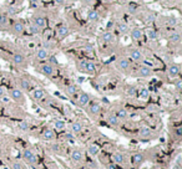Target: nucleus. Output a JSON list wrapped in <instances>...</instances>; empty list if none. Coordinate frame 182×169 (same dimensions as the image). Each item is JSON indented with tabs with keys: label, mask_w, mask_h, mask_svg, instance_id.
<instances>
[{
	"label": "nucleus",
	"mask_w": 182,
	"mask_h": 169,
	"mask_svg": "<svg viewBox=\"0 0 182 169\" xmlns=\"http://www.w3.org/2000/svg\"><path fill=\"white\" fill-rule=\"evenodd\" d=\"M152 75V68L147 65H142L137 68V76L141 77V78H147Z\"/></svg>",
	"instance_id": "39448f33"
},
{
	"label": "nucleus",
	"mask_w": 182,
	"mask_h": 169,
	"mask_svg": "<svg viewBox=\"0 0 182 169\" xmlns=\"http://www.w3.org/2000/svg\"><path fill=\"white\" fill-rule=\"evenodd\" d=\"M152 136H153V133H152L151 128H148V127H141L139 131V137L141 139H151Z\"/></svg>",
	"instance_id": "4468645a"
},
{
	"label": "nucleus",
	"mask_w": 182,
	"mask_h": 169,
	"mask_svg": "<svg viewBox=\"0 0 182 169\" xmlns=\"http://www.w3.org/2000/svg\"><path fill=\"white\" fill-rule=\"evenodd\" d=\"M77 91H79V89H77V86H75V84H70V86L66 87V93L69 96H75L77 93Z\"/></svg>",
	"instance_id": "72a5a7b5"
},
{
	"label": "nucleus",
	"mask_w": 182,
	"mask_h": 169,
	"mask_svg": "<svg viewBox=\"0 0 182 169\" xmlns=\"http://www.w3.org/2000/svg\"><path fill=\"white\" fill-rule=\"evenodd\" d=\"M112 160H114V163L115 164H126V162H127V157H126V154L125 153H122V152H115L114 154H112Z\"/></svg>",
	"instance_id": "6e6552de"
},
{
	"label": "nucleus",
	"mask_w": 182,
	"mask_h": 169,
	"mask_svg": "<svg viewBox=\"0 0 182 169\" xmlns=\"http://www.w3.org/2000/svg\"><path fill=\"white\" fill-rule=\"evenodd\" d=\"M87 112H89L90 116H98L101 112V105L98 103V102H91V103H89Z\"/></svg>",
	"instance_id": "1a4fd4ad"
},
{
	"label": "nucleus",
	"mask_w": 182,
	"mask_h": 169,
	"mask_svg": "<svg viewBox=\"0 0 182 169\" xmlns=\"http://www.w3.org/2000/svg\"><path fill=\"white\" fill-rule=\"evenodd\" d=\"M130 160H131V164H132V165L139 167V165H141L142 163H145L146 155H145V153H142V152H135V153H132Z\"/></svg>",
	"instance_id": "f03ea898"
},
{
	"label": "nucleus",
	"mask_w": 182,
	"mask_h": 169,
	"mask_svg": "<svg viewBox=\"0 0 182 169\" xmlns=\"http://www.w3.org/2000/svg\"><path fill=\"white\" fill-rule=\"evenodd\" d=\"M173 86H175V89H176L177 92H181L182 91V80L181 78H176L173 81Z\"/></svg>",
	"instance_id": "58836bf2"
},
{
	"label": "nucleus",
	"mask_w": 182,
	"mask_h": 169,
	"mask_svg": "<svg viewBox=\"0 0 182 169\" xmlns=\"http://www.w3.org/2000/svg\"><path fill=\"white\" fill-rule=\"evenodd\" d=\"M18 13H19V10H18L16 6H14V5L8 6V14H9V15H15V14H18Z\"/></svg>",
	"instance_id": "79ce46f5"
},
{
	"label": "nucleus",
	"mask_w": 182,
	"mask_h": 169,
	"mask_svg": "<svg viewBox=\"0 0 182 169\" xmlns=\"http://www.w3.org/2000/svg\"><path fill=\"white\" fill-rule=\"evenodd\" d=\"M87 153L91 155V157H96L99 153H100V148L98 144H90L87 147Z\"/></svg>",
	"instance_id": "a878e982"
},
{
	"label": "nucleus",
	"mask_w": 182,
	"mask_h": 169,
	"mask_svg": "<svg viewBox=\"0 0 182 169\" xmlns=\"http://www.w3.org/2000/svg\"><path fill=\"white\" fill-rule=\"evenodd\" d=\"M19 87H20L21 91H30L31 90V83L28 78L21 77V78H19Z\"/></svg>",
	"instance_id": "dca6fc26"
},
{
	"label": "nucleus",
	"mask_w": 182,
	"mask_h": 169,
	"mask_svg": "<svg viewBox=\"0 0 182 169\" xmlns=\"http://www.w3.org/2000/svg\"><path fill=\"white\" fill-rule=\"evenodd\" d=\"M50 149H51L52 152H55V153H60V152H61V145H60V144H51Z\"/></svg>",
	"instance_id": "a18cd8bd"
},
{
	"label": "nucleus",
	"mask_w": 182,
	"mask_h": 169,
	"mask_svg": "<svg viewBox=\"0 0 182 169\" xmlns=\"http://www.w3.org/2000/svg\"><path fill=\"white\" fill-rule=\"evenodd\" d=\"M129 57H130V60H132V61H135V62H139V61L143 60V55H142V52H141L140 50H137V49H132V50H130V52H129Z\"/></svg>",
	"instance_id": "ddd939ff"
},
{
	"label": "nucleus",
	"mask_w": 182,
	"mask_h": 169,
	"mask_svg": "<svg viewBox=\"0 0 182 169\" xmlns=\"http://www.w3.org/2000/svg\"><path fill=\"white\" fill-rule=\"evenodd\" d=\"M29 30H30V32H31V34L36 35V34H39V32H40V30H41V29H39V28H38V26H36L35 24H31V25H30V29H29Z\"/></svg>",
	"instance_id": "c03bdc74"
},
{
	"label": "nucleus",
	"mask_w": 182,
	"mask_h": 169,
	"mask_svg": "<svg viewBox=\"0 0 182 169\" xmlns=\"http://www.w3.org/2000/svg\"><path fill=\"white\" fill-rule=\"evenodd\" d=\"M100 40H101L104 44H111V42L115 41V35H114L112 32H110V31H106V32H104V34L100 36Z\"/></svg>",
	"instance_id": "f3484780"
},
{
	"label": "nucleus",
	"mask_w": 182,
	"mask_h": 169,
	"mask_svg": "<svg viewBox=\"0 0 182 169\" xmlns=\"http://www.w3.org/2000/svg\"><path fill=\"white\" fill-rule=\"evenodd\" d=\"M84 72H86V73H89V75H94V73L96 72V65H95L93 61H86Z\"/></svg>",
	"instance_id": "aec40b11"
},
{
	"label": "nucleus",
	"mask_w": 182,
	"mask_h": 169,
	"mask_svg": "<svg viewBox=\"0 0 182 169\" xmlns=\"http://www.w3.org/2000/svg\"><path fill=\"white\" fill-rule=\"evenodd\" d=\"M115 116L120 119V121H125V119H127V117H129V112L125 110V108H119L117 111H116V113H115Z\"/></svg>",
	"instance_id": "bb28decb"
},
{
	"label": "nucleus",
	"mask_w": 182,
	"mask_h": 169,
	"mask_svg": "<svg viewBox=\"0 0 182 169\" xmlns=\"http://www.w3.org/2000/svg\"><path fill=\"white\" fill-rule=\"evenodd\" d=\"M180 72H181V68H180L178 65L172 63V65H170V66L167 67V75H168L170 78H176V77L180 75Z\"/></svg>",
	"instance_id": "9d476101"
},
{
	"label": "nucleus",
	"mask_w": 182,
	"mask_h": 169,
	"mask_svg": "<svg viewBox=\"0 0 182 169\" xmlns=\"http://www.w3.org/2000/svg\"><path fill=\"white\" fill-rule=\"evenodd\" d=\"M116 67H117L120 71H122V72L129 71V70H130V67H131L130 60H129V58H126V57H120V58L116 61Z\"/></svg>",
	"instance_id": "20e7f679"
},
{
	"label": "nucleus",
	"mask_w": 182,
	"mask_h": 169,
	"mask_svg": "<svg viewBox=\"0 0 182 169\" xmlns=\"http://www.w3.org/2000/svg\"><path fill=\"white\" fill-rule=\"evenodd\" d=\"M41 137H43L44 141L52 142V141L56 138V134H55V131H54V129H51V128H45V129L43 131Z\"/></svg>",
	"instance_id": "f8f14e48"
},
{
	"label": "nucleus",
	"mask_w": 182,
	"mask_h": 169,
	"mask_svg": "<svg viewBox=\"0 0 182 169\" xmlns=\"http://www.w3.org/2000/svg\"><path fill=\"white\" fill-rule=\"evenodd\" d=\"M146 35H147V37L150 40H157V37H158V34H157V31L155 29H147Z\"/></svg>",
	"instance_id": "473e14b6"
},
{
	"label": "nucleus",
	"mask_w": 182,
	"mask_h": 169,
	"mask_svg": "<svg viewBox=\"0 0 182 169\" xmlns=\"http://www.w3.org/2000/svg\"><path fill=\"white\" fill-rule=\"evenodd\" d=\"M33 24H35L39 29H44L46 26V20L43 16H35L34 20H33Z\"/></svg>",
	"instance_id": "b1692460"
},
{
	"label": "nucleus",
	"mask_w": 182,
	"mask_h": 169,
	"mask_svg": "<svg viewBox=\"0 0 182 169\" xmlns=\"http://www.w3.org/2000/svg\"><path fill=\"white\" fill-rule=\"evenodd\" d=\"M82 2L86 4V5H93L95 3V0H82Z\"/></svg>",
	"instance_id": "603ef678"
},
{
	"label": "nucleus",
	"mask_w": 182,
	"mask_h": 169,
	"mask_svg": "<svg viewBox=\"0 0 182 169\" xmlns=\"http://www.w3.org/2000/svg\"><path fill=\"white\" fill-rule=\"evenodd\" d=\"M90 103V96L86 92H81L77 97V106L79 107H86Z\"/></svg>",
	"instance_id": "9b49d317"
},
{
	"label": "nucleus",
	"mask_w": 182,
	"mask_h": 169,
	"mask_svg": "<svg viewBox=\"0 0 182 169\" xmlns=\"http://www.w3.org/2000/svg\"><path fill=\"white\" fill-rule=\"evenodd\" d=\"M85 51H87V52L94 51V45H91V44H87V45H85Z\"/></svg>",
	"instance_id": "8fccbe9b"
},
{
	"label": "nucleus",
	"mask_w": 182,
	"mask_h": 169,
	"mask_svg": "<svg viewBox=\"0 0 182 169\" xmlns=\"http://www.w3.org/2000/svg\"><path fill=\"white\" fill-rule=\"evenodd\" d=\"M156 20V15L153 14V13H147L146 15H145V23L146 24H151V23H153Z\"/></svg>",
	"instance_id": "4c0bfd02"
},
{
	"label": "nucleus",
	"mask_w": 182,
	"mask_h": 169,
	"mask_svg": "<svg viewBox=\"0 0 182 169\" xmlns=\"http://www.w3.org/2000/svg\"><path fill=\"white\" fill-rule=\"evenodd\" d=\"M126 95H127L129 97H135V96L137 95V89H136L135 86H129V87L126 89Z\"/></svg>",
	"instance_id": "c9c22d12"
},
{
	"label": "nucleus",
	"mask_w": 182,
	"mask_h": 169,
	"mask_svg": "<svg viewBox=\"0 0 182 169\" xmlns=\"http://www.w3.org/2000/svg\"><path fill=\"white\" fill-rule=\"evenodd\" d=\"M122 169H131V168H129V167H125V168H122Z\"/></svg>",
	"instance_id": "13d9d810"
},
{
	"label": "nucleus",
	"mask_w": 182,
	"mask_h": 169,
	"mask_svg": "<svg viewBox=\"0 0 182 169\" xmlns=\"http://www.w3.org/2000/svg\"><path fill=\"white\" fill-rule=\"evenodd\" d=\"M31 96H33V98H34V100L40 101V100H43V98L46 96V92H45V90H44V89H35V90L33 91Z\"/></svg>",
	"instance_id": "6ab92c4d"
},
{
	"label": "nucleus",
	"mask_w": 182,
	"mask_h": 169,
	"mask_svg": "<svg viewBox=\"0 0 182 169\" xmlns=\"http://www.w3.org/2000/svg\"><path fill=\"white\" fill-rule=\"evenodd\" d=\"M4 96H7V91L3 86H0V97H4Z\"/></svg>",
	"instance_id": "3c124183"
},
{
	"label": "nucleus",
	"mask_w": 182,
	"mask_h": 169,
	"mask_svg": "<svg viewBox=\"0 0 182 169\" xmlns=\"http://www.w3.org/2000/svg\"><path fill=\"white\" fill-rule=\"evenodd\" d=\"M82 129H84V124L81 122H79V121H75V122H72L70 124V132L72 134H79V133L82 132Z\"/></svg>",
	"instance_id": "2eb2a0df"
},
{
	"label": "nucleus",
	"mask_w": 182,
	"mask_h": 169,
	"mask_svg": "<svg viewBox=\"0 0 182 169\" xmlns=\"http://www.w3.org/2000/svg\"><path fill=\"white\" fill-rule=\"evenodd\" d=\"M85 65H86V61H85V60H81V61L77 62V68H79L80 71L84 72V70H85Z\"/></svg>",
	"instance_id": "49530a36"
},
{
	"label": "nucleus",
	"mask_w": 182,
	"mask_h": 169,
	"mask_svg": "<svg viewBox=\"0 0 182 169\" xmlns=\"http://www.w3.org/2000/svg\"><path fill=\"white\" fill-rule=\"evenodd\" d=\"M9 98H11V100H14L16 102H20V103L21 102L24 103V101H25L24 93H23V91L20 89H13V90H10L9 91Z\"/></svg>",
	"instance_id": "7ed1b4c3"
},
{
	"label": "nucleus",
	"mask_w": 182,
	"mask_h": 169,
	"mask_svg": "<svg viewBox=\"0 0 182 169\" xmlns=\"http://www.w3.org/2000/svg\"><path fill=\"white\" fill-rule=\"evenodd\" d=\"M142 35H143V32L140 28H135V29L130 30V36L132 40H140V39H142Z\"/></svg>",
	"instance_id": "412c9836"
},
{
	"label": "nucleus",
	"mask_w": 182,
	"mask_h": 169,
	"mask_svg": "<svg viewBox=\"0 0 182 169\" xmlns=\"http://www.w3.org/2000/svg\"><path fill=\"white\" fill-rule=\"evenodd\" d=\"M137 93H139V97H140L141 100H147V98L150 97V91H148V89H146V87H141V89L137 91Z\"/></svg>",
	"instance_id": "c756f323"
},
{
	"label": "nucleus",
	"mask_w": 182,
	"mask_h": 169,
	"mask_svg": "<svg viewBox=\"0 0 182 169\" xmlns=\"http://www.w3.org/2000/svg\"><path fill=\"white\" fill-rule=\"evenodd\" d=\"M54 2L57 4V5H62L65 3V0H54Z\"/></svg>",
	"instance_id": "5fc2aeb1"
},
{
	"label": "nucleus",
	"mask_w": 182,
	"mask_h": 169,
	"mask_svg": "<svg viewBox=\"0 0 182 169\" xmlns=\"http://www.w3.org/2000/svg\"><path fill=\"white\" fill-rule=\"evenodd\" d=\"M136 9H137V5L135 4V3H130L129 5H127V11L129 13H136Z\"/></svg>",
	"instance_id": "37998d69"
},
{
	"label": "nucleus",
	"mask_w": 182,
	"mask_h": 169,
	"mask_svg": "<svg viewBox=\"0 0 182 169\" xmlns=\"http://www.w3.org/2000/svg\"><path fill=\"white\" fill-rule=\"evenodd\" d=\"M151 169H157V168H155V167H152V168H151Z\"/></svg>",
	"instance_id": "052dcab7"
},
{
	"label": "nucleus",
	"mask_w": 182,
	"mask_h": 169,
	"mask_svg": "<svg viewBox=\"0 0 182 169\" xmlns=\"http://www.w3.org/2000/svg\"><path fill=\"white\" fill-rule=\"evenodd\" d=\"M70 34V29L67 28V26H60L59 29H57V36L60 37V39H64V37H66L67 35Z\"/></svg>",
	"instance_id": "c85d7f7f"
},
{
	"label": "nucleus",
	"mask_w": 182,
	"mask_h": 169,
	"mask_svg": "<svg viewBox=\"0 0 182 169\" xmlns=\"http://www.w3.org/2000/svg\"><path fill=\"white\" fill-rule=\"evenodd\" d=\"M24 30H25V26H24V24H23L21 21H15V23L13 24V26H11V31H13L14 34H16V35L23 34Z\"/></svg>",
	"instance_id": "a211bd4d"
},
{
	"label": "nucleus",
	"mask_w": 182,
	"mask_h": 169,
	"mask_svg": "<svg viewBox=\"0 0 182 169\" xmlns=\"http://www.w3.org/2000/svg\"><path fill=\"white\" fill-rule=\"evenodd\" d=\"M8 24H9V19H8V16H7L5 14H0V26L5 28Z\"/></svg>",
	"instance_id": "ea45409f"
},
{
	"label": "nucleus",
	"mask_w": 182,
	"mask_h": 169,
	"mask_svg": "<svg viewBox=\"0 0 182 169\" xmlns=\"http://www.w3.org/2000/svg\"><path fill=\"white\" fill-rule=\"evenodd\" d=\"M10 168H11V169H25L24 164H23L21 162H19V160H13V162L10 163Z\"/></svg>",
	"instance_id": "e433bc0d"
},
{
	"label": "nucleus",
	"mask_w": 182,
	"mask_h": 169,
	"mask_svg": "<svg viewBox=\"0 0 182 169\" xmlns=\"http://www.w3.org/2000/svg\"><path fill=\"white\" fill-rule=\"evenodd\" d=\"M39 71H40L43 75L50 77V76H52V75L55 73V67H54L51 63H43V65H40Z\"/></svg>",
	"instance_id": "423d86ee"
},
{
	"label": "nucleus",
	"mask_w": 182,
	"mask_h": 169,
	"mask_svg": "<svg viewBox=\"0 0 182 169\" xmlns=\"http://www.w3.org/2000/svg\"><path fill=\"white\" fill-rule=\"evenodd\" d=\"M13 62L18 66H21L25 63V56L21 54H14L13 55Z\"/></svg>",
	"instance_id": "393cba45"
},
{
	"label": "nucleus",
	"mask_w": 182,
	"mask_h": 169,
	"mask_svg": "<svg viewBox=\"0 0 182 169\" xmlns=\"http://www.w3.org/2000/svg\"><path fill=\"white\" fill-rule=\"evenodd\" d=\"M89 169H95V168H89Z\"/></svg>",
	"instance_id": "680f3d73"
},
{
	"label": "nucleus",
	"mask_w": 182,
	"mask_h": 169,
	"mask_svg": "<svg viewBox=\"0 0 182 169\" xmlns=\"http://www.w3.org/2000/svg\"><path fill=\"white\" fill-rule=\"evenodd\" d=\"M65 139H66V141H69V142H74V139H75V138H74L72 133L70 132V133H66V134H65Z\"/></svg>",
	"instance_id": "09e8293b"
},
{
	"label": "nucleus",
	"mask_w": 182,
	"mask_h": 169,
	"mask_svg": "<svg viewBox=\"0 0 182 169\" xmlns=\"http://www.w3.org/2000/svg\"><path fill=\"white\" fill-rule=\"evenodd\" d=\"M168 40H170L172 44H178V42H181V35H180L178 32H172V34L170 35Z\"/></svg>",
	"instance_id": "f704fd0d"
},
{
	"label": "nucleus",
	"mask_w": 182,
	"mask_h": 169,
	"mask_svg": "<svg viewBox=\"0 0 182 169\" xmlns=\"http://www.w3.org/2000/svg\"><path fill=\"white\" fill-rule=\"evenodd\" d=\"M36 58L40 60V61H44V60L49 58V50H46V49H44V47L39 49V50L36 51Z\"/></svg>",
	"instance_id": "4be33fe9"
},
{
	"label": "nucleus",
	"mask_w": 182,
	"mask_h": 169,
	"mask_svg": "<svg viewBox=\"0 0 182 169\" xmlns=\"http://www.w3.org/2000/svg\"><path fill=\"white\" fill-rule=\"evenodd\" d=\"M117 28H119L120 34H122V35H126L127 32H130V26H129L126 23H120Z\"/></svg>",
	"instance_id": "7c9ffc66"
},
{
	"label": "nucleus",
	"mask_w": 182,
	"mask_h": 169,
	"mask_svg": "<svg viewBox=\"0 0 182 169\" xmlns=\"http://www.w3.org/2000/svg\"><path fill=\"white\" fill-rule=\"evenodd\" d=\"M70 158H71V160L75 162V163H81V162H84L85 155H84V152H82V150H80V149H74V150H71V153H70Z\"/></svg>",
	"instance_id": "0eeeda50"
},
{
	"label": "nucleus",
	"mask_w": 182,
	"mask_h": 169,
	"mask_svg": "<svg viewBox=\"0 0 182 169\" xmlns=\"http://www.w3.org/2000/svg\"><path fill=\"white\" fill-rule=\"evenodd\" d=\"M102 2H110V0H102Z\"/></svg>",
	"instance_id": "bf43d9fd"
},
{
	"label": "nucleus",
	"mask_w": 182,
	"mask_h": 169,
	"mask_svg": "<svg viewBox=\"0 0 182 169\" xmlns=\"http://www.w3.org/2000/svg\"><path fill=\"white\" fill-rule=\"evenodd\" d=\"M170 25H176V19H170Z\"/></svg>",
	"instance_id": "4d7b16f0"
},
{
	"label": "nucleus",
	"mask_w": 182,
	"mask_h": 169,
	"mask_svg": "<svg viewBox=\"0 0 182 169\" xmlns=\"http://www.w3.org/2000/svg\"><path fill=\"white\" fill-rule=\"evenodd\" d=\"M107 169H116V164H109Z\"/></svg>",
	"instance_id": "6e6d98bb"
},
{
	"label": "nucleus",
	"mask_w": 182,
	"mask_h": 169,
	"mask_svg": "<svg viewBox=\"0 0 182 169\" xmlns=\"http://www.w3.org/2000/svg\"><path fill=\"white\" fill-rule=\"evenodd\" d=\"M19 127H20V129H21L23 132H26V131H29V129H30V124H29V122H26V121L20 122Z\"/></svg>",
	"instance_id": "a19ab883"
},
{
	"label": "nucleus",
	"mask_w": 182,
	"mask_h": 169,
	"mask_svg": "<svg viewBox=\"0 0 182 169\" xmlns=\"http://www.w3.org/2000/svg\"><path fill=\"white\" fill-rule=\"evenodd\" d=\"M175 136H176V138H181V137H182V128H181V127H177V128H176Z\"/></svg>",
	"instance_id": "de8ad7c7"
},
{
	"label": "nucleus",
	"mask_w": 182,
	"mask_h": 169,
	"mask_svg": "<svg viewBox=\"0 0 182 169\" xmlns=\"http://www.w3.org/2000/svg\"><path fill=\"white\" fill-rule=\"evenodd\" d=\"M39 2H40V0H29L30 5H36V4H39Z\"/></svg>",
	"instance_id": "864d4df0"
},
{
	"label": "nucleus",
	"mask_w": 182,
	"mask_h": 169,
	"mask_svg": "<svg viewBox=\"0 0 182 169\" xmlns=\"http://www.w3.org/2000/svg\"><path fill=\"white\" fill-rule=\"evenodd\" d=\"M65 127H66V124H65V121H62V119H56L54 122V128L56 131H64Z\"/></svg>",
	"instance_id": "2f4dec72"
},
{
	"label": "nucleus",
	"mask_w": 182,
	"mask_h": 169,
	"mask_svg": "<svg viewBox=\"0 0 182 169\" xmlns=\"http://www.w3.org/2000/svg\"><path fill=\"white\" fill-rule=\"evenodd\" d=\"M99 19H100L99 11H96V10H90L87 13V20L90 23H96V21H99Z\"/></svg>",
	"instance_id": "5701e85b"
},
{
	"label": "nucleus",
	"mask_w": 182,
	"mask_h": 169,
	"mask_svg": "<svg viewBox=\"0 0 182 169\" xmlns=\"http://www.w3.org/2000/svg\"><path fill=\"white\" fill-rule=\"evenodd\" d=\"M106 119H107V123H109L110 126H112V127H117V126L120 124V122H121V121L115 116V113H114V115H109Z\"/></svg>",
	"instance_id": "cd10ccee"
},
{
	"label": "nucleus",
	"mask_w": 182,
	"mask_h": 169,
	"mask_svg": "<svg viewBox=\"0 0 182 169\" xmlns=\"http://www.w3.org/2000/svg\"><path fill=\"white\" fill-rule=\"evenodd\" d=\"M21 155H23V159L29 164H36V162H38V157L33 149H29V148L24 149Z\"/></svg>",
	"instance_id": "f257e3e1"
}]
</instances>
